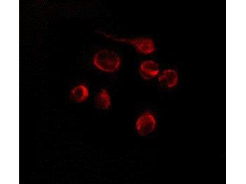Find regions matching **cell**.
<instances>
[{"label": "cell", "instance_id": "6da1fadb", "mask_svg": "<svg viewBox=\"0 0 246 184\" xmlns=\"http://www.w3.org/2000/svg\"><path fill=\"white\" fill-rule=\"evenodd\" d=\"M94 66L102 71L111 73L120 67L121 60L116 52L107 49L100 50L95 53L92 59Z\"/></svg>", "mask_w": 246, "mask_h": 184}, {"label": "cell", "instance_id": "7a4b0ae2", "mask_svg": "<svg viewBox=\"0 0 246 184\" xmlns=\"http://www.w3.org/2000/svg\"><path fill=\"white\" fill-rule=\"evenodd\" d=\"M106 37L118 42L124 43L133 46L138 52L145 55L153 53L155 50V44L151 38L145 37H139L133 38L116 37L103 32H100Z\"/></svg>", "mask_w": 246, "mask_h": 184}, {"label": "cell", "instance_id": "3957f363", "mask_svg": "<svg viewBox=\"0 0 246 184\" xmlns=\"http://www.w3.org/2000/svg\"><path fill=\"white\" fill-rule=\"evenodd\" d=\"M156 125V121L153 115L151 113L146 112L137 118L136 128L140 135L145 136L154 131Z\"/></svg>", "mask_w": 246, "mask_h": 184}, {"label": "cell", "instance_id": "277c9868", "mask_svg": "<svg viewBox=\"0 0 246 184\" xmlns=\"http://www.w3.org/2000/svg\"><path fill=\"white\" fill-rule=\"evenodd\" d=\"M139 72L141 77L146 80L152 79L160 74V69L158 63L152 60L142 61L139 67Z\"/></svg>", "mask_w": 246, "mask_h": 184}, {"label": "cell", "instance_id": "5b68a950", "mask_svg": "<svg viewBox=\"0 0 246 184\" xmlns=\"http://www.w3.org/2000/svg\"><path fill=\"white\" fill-rule=\"evenodd\" d=\"M158 80L160 83L168 88H173L178 82V73L173 69H165L158 75Z\"/></svg>", "mask_w": 246, "mask_h": 184}, {"label": "cell", "instance_id": "8992f818", "mask_svg": "<svg viewBox=\"0 0 246 184\" xmlns=\"http://www.w3.org/2000/svg\"><path fill=\"white\" fill-rule=\"evenodd\" d=\"M94 104L95 106L100 109L105 110L110 108L111 98L106 89L102 88L97 93L95 98Z\"/></svg>", "mask_w": 246, "mask_h": 184}, {"label": "cell", "instance_id": "52a82bcc", "mask_svg": "<svg viewBox=\"0 0 246 184\" xmlns=\"http://www.w3.org/2000/svg\"><path fill=\"white\" fill-rule=\"evenodd\" d=\"M87 87L83 84H80L73 88L70 92V97L74 102L81 103L86 100L89 96Z\"/></svg>", "mask_w": 246, "mask_h": 184}]
</instances>
